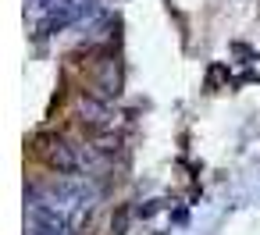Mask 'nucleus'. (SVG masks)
Masks as SVG:
<instances>
[{"mask_svg": "<svg viewBox=\"0 0 260 235\" xmlns=\"http://www.w3.org/2000/svg\"><path fill=\"white\" fill-rule=\"evenodd\" d=\"M40 157L54 167V171H64V175H79V171H89L96 164V153L89 146H79L72 139H61V136H47L40 139Z\"/></svg>", "mask_w": 260, "mask_h": 235, "instance_id": "1", "label": "nucleus"}, {"mask_svg": "<svg viewBox=\"0 0 260 235\" xmlns=\"http://www.w3.org/2000/svg\"><path fill=\"white\" fill-rule=\"evenodd\" d=\"M75 114H79V121H82L86 128H93V132H111V128L118 125V114L111 111V104H107V100H96V96H79V100H75Z\"/></svg>", "mask_w": 260, "mask_h": 235, "instance_id": "2", "label": "nucleus"}, {"mask_svg": "<svg viewBox=\"0 0 260 235\" xmlns=\"http://www.w3.org/2000/svg\"><path fill=\"white\" fill-rule=\"evenodd\" d=\"M96 89H100L104 100H111V96L121 93V75H118V64H114V61L100 64V72H96Z\"/></svg>", "mask_w": 260, "mask_h": 235, "instance_id": "3", "label": "nucleus"}]
</instances>
